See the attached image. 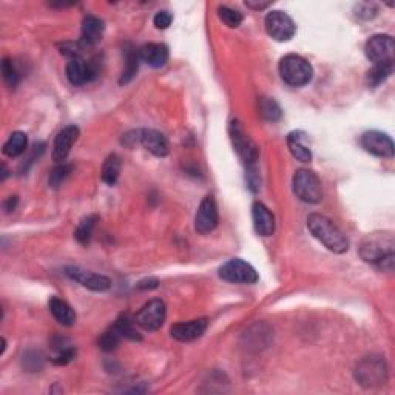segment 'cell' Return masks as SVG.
Returning a JSON list of instances; mask_svg holds the SVG:
<instances>
[{
	"label": "cell",
	"mask_w": 395,
	"mask_h": 395,
	"mask_svg": "<svg viewBox=\"0 0 395 395\" xmlns=\"http://www.w3.org/2000/svg\"><path fill=\"white\" fill-rule=\"evenodd\" d=\"M394 237L392 233H372L364 238L361 244V258L369 264H374L376 267L392 270L394 267Z\"/></svg>",
	"instance_id": "6da1fadb"
},
{
	"label": "cell",
	"mask_w": 395,
	"mask_h": 395,
	"mask_svg": "<svg viewBox=\"0 0 395 395\" xmlns=\"http://www.w3.org/2000/svg\"><path fill=\"white\" fill-rule=\"evenodd\" d=\"M309 232L317 238L321 244H324L327 249L333 253H344L349 249V241L346 235L333 224V222L323 215L312 213L307 218Z\"/></svg>",
	"instance_id": "7a4b0ae2"
},
{
	"label": "cell",
	"mask_w": 395,
	"mask_h": 395,
	"mask_svg": "<svg viewBox=\"0 0 395 395\" xmlns=\"http://www.w3.org/2000/svg\"><path fill=\"white\" fill-rule=\"evenodd\" d=\"M280 74L290 86H302L312 80L313 70L309 62L296 54L284 56L280 62Z\"/></svg>",
	"instance_id": "3957f363"
},
{
	"label": "cell",
	"mask_w": 395,
	"mask_h": 395,
	"mask_svg": "<svg viewBox=\"0 0 395 395\" xmlns=\"http://www.w3.org/2000/svg\"><path fill=\"white\" fill-rule=\"evenodd\" d=\"M357 381L364 387H376L385 385L387 380V366L385 358L370 355L363 358L355 369Z\"/></svg>",
	"instance_id": "277c9868"
},
{
	"label": "cell",
	"mask_w": 395,
	"mask_h": 395,
	"mask_svg": "<svg viewBox=\"0 0 395 395\" xmlns=\"http://www.w3.org/2000/svg\"><path fill=\"white\" fill-rule=\"evenodd\" d=\"M294 193L302 202L318 204L323 200V189L318 176L311 170H298L294 176Z\"/></svg>",
	"instance_id": "5b68a950"
},
{
	"label": "cell",
	"mask_w": 395,
	"mask_h": 395,
	"mask_svg": "<svg viewBox=\"0 0 395 395\" xmlns=\"http://www.w3.org/2000/svg\"><path fill=\"white\" fill-rule=\"evenodd\" d=\"M228 134H230L232 144L239 154V158L243 159L247 165H255L259 156L258 145L249 138V134L244 132L243 125H241L238 121L230 122V125H228Z\"/></svg>",
	"instance_id": "8992f818"
},
{
	"label": "cell",
	"mask_w": 395,
	"mask_h": 395,
	"mask_svg": "<svg viewBox=\"0 0 395 395\" xmlns=\"http://www.w3.org/2000/svg\"><path fill=\"white\" fill-rule=\"evenodd\" d=\"M265 31L274 40L287 42L292 39L296 33V27L292 21V17L286 14L284 11H270L265 16Z\"/></svg>",
	"instance_id": "52a82bcc"
},
{
	"label": "cell",
	"mask_w": 395,
	"mask_h": 395,
	"mask_svg": "<svg viewBox=\"0 0 395 395\" xmlns=\"http://www.w3.org/2000/svg\"><path fill=\"white\" fill-rule=\"evenodd\" d=\"M219 276L227 283H237V284H253L258 281V272L252 267L249 263L243 261V259L235 258L227 261L219 269Z\"/></svg>",
	"instance_id": "ba28073f"
},
{
	"label": "cell",
	"mask_w": 395,
	"mask_h": 395,
	"mask_svg": "<svg viewBox=\"0 0 395 395\" xmlns=\"http://www.w3.org/2000/svg\"><path fill=\"white\" fill-rule=\"evenodd\" d=\"M167 315L165 302L163 300H152L142 306L141 311L136 313V324L145 331H158L164 324Z\"/></svg>",
	"instance_id": "9c48e42d"
},
{
	"label": "cell",
	"mask_w": 395,
	"mask_h": 395,
	"mask_svg": "<svg viewBox=\"0 0 395 395\" xmlns=\"http://www.w3.org/2000/svg\"><path fill=\"white\" fill-rule=\"evenodd\" d=\"M394 49L395 43L391 36L375 34L366 42L364 53L370 62L381 64V62H394Z\"/></svg>",
	"instance_id": "30bf717a"
},
{
	"label": "cell",
	"mask_w": 395,
	"mask_h": 395,
	"mask_svg": "<svg viewBox=\"0 0 395 395\" xmlns=\"http://www.w3.org/2000/svg\"><path fill=\"white\" fill-rule=\"evenodd\" d=\"M218 207L212 196H206L201 201L195 216V228L198 233H210L218 226Z\"/></svg>",
	"instance_id": "8fae6325"
},
{
	"label": "cell",
	"mask_w": 395,
	"mask_h": 395,
	"mask_svg": "<svg viewBox=\"0 0 395 395\" xmlns=\"http://www.w3.org/2000/svg\"><path fill=\"white\" fill-rule=\"evenodd\" d=\"M361 145L368 153L379 158H392L394 156V142L387 134L376 132H366L361 136Z\"/></svg>",
	"instance_id": "7c38bea8"
},
{
	"label": "cell",
	"mask_w": 395,
	"mask_h": 395,
	"mask_svg": "<svg viewBox=\"0 0 395 395\" xmlns=\"http://www.w3.org/2000/svg\"><path fill=\"white\" fill-rule=\"evenodd\" d=\"M67 276H70L71 280L82 284L84 287L93 290V292H105L111 287V280L104 275L93 274L88 270H82L79 267H67L65 269Z\"/></svg>",
	"instance_id": "4fadbf2b"
},
{
	"label": "cell",
	"mask_w": 395,
	"mask_h": 395,
	"mask_svg": "<svg viewBox=\"0 0 395 395\" xmlns=\"http://www.w3.org/2000/svg\"><path fill=\"white\" fill-rule=\"evenodd\" d=\"M96 68L91 62H86L82 58L70 59L67 64V77L71 85H84L96 76Z\"/></svg>",
	"instance_id": "5bb4252c"
},
{
	"label": "cell",
	"mask_w": 395,
	"mask_h": 395,
	"mask_svg": "<svg viewBox=\"0 0 395 395\" xmlns=\"http://www.w3.org/2000/svg\"><path fill=\"white\" fill-rule=\"evenodd\" d=\"M79 138V128L76 125H68L56 136L53 147V159L62 164L71 152V147Z\"/></svg>",
	"instance_id": "9a60e30c"
},
{
	"label": "cell",
	"mask_w": 395,
	"mask_h": 395,
	"mask_svg": "<svg viewBox=\"0 0 395 395\" xmlns=\"http://www.w3.org/2000/svg\"><path fill=\"white\" fill-rule=\"evenodd\" d=\"M207 329V320L206 318H198L187 321V323H178L171 326V337L178 339V342H195L200 338Z\"/></svg>",
	"instance_id": "2e32d148"
},
{
	"label": "cell",
	"mask_w": 395,
	"mask_h": 395,
	"mask_svg": "<svg viewBox=\"0 0 395 395\" xmlns=\"http://www.w3.org/2000/svg\"><path fill=\"white\" fill-rule=\"evenodd\" d=\"M138 144L158 158H165L169 154V142L165 136L156 130H139Z\"/></svg>",
	"instance_id": "e0dca14e"
},
{
	"label": "cell",
	"mask_w": 395,
	"mask_h": 395,
	"mask_svg": "<svg viewBox=\"0 0 395 395\" xmlns=\"http://www.w3.org/2000/svg\"><path fill=\"white\" fill-rule=\"evenodd\" d=\"M252 219L255 230L261 237H270L275 232V218L270 210L261 202H255L252 206Z\"/></svg>",
	"instance_id": "ac0fdd59"
},
{
	"label": "cell",
	"mask_w": 395,
	"mask_h": 395,
	"mask_svg": "<svg viewBox=\"0 0 395 395\" xmlns=\"http://www.w3.org/2000/svg\"><path fill=\"white\" fill-rule=\"evenodd\" d=\"M105 25L99 17L86 16L82 22V39H80V45L84 48L95 47L96 43L101 42L104 36Z\"/></svg>",
	"instance_id": "d6986e66"
},
{
	"label": "cell",
	"mask_w": 395,
	"mask_h": 395,
	"mask_svg": "<svg viewBox=\"0 0 395 395\" xmlns=\"http://www.w3.org/2000/svg\"><path fill=\"white\" fill-rule=\"evenodd\" d=\"M139 59L153 68H160L169 60V48L164 43H145L139 49Z\"/></svg>",
	"instance_id": "ffe728a7"
},
{
	"label": "cell",
	"mask_w": 395,
	"mask_h": 395,
	"mask_svg": "<svg viewBox=\"0 0 395 395\" xmlns=\"http://www.w3.org/2000/svg\"><path fill=\"white\" fill-rule=\"evenodd\" d=\"M287 145H289L290 153H292V156L295 159L301 160V163H311L312 152L304 142V134H302L301 132L290 133L287 136Z\"/></svg>",
	"instance_id": "44dd1931"
},
{
	"label": "cell",
	"mask_w": 395,
	"mask_h": 395,
	"mask_svg": "<svg viewBox=\"0 0 395 395\" xmlns=\"http://www.w3.org/2000/svg\"><path fill=\"white\" fill-rule=\"evenodd\" d=\"M49 311H51L53 317L64 326H73L76 321V313L73 309L64 300L56 298V296L49 300Z\"/></svg>",
	"instance_id": "7402d4cb"
},
{
	"label": "cell",
	"mask_w": 395,
	"mask_h": 395,
	"mask_svg": "<svg viewBox=\"0 0 395 395\" xmlns=\"http://www.w3.org/2000/svg\"><path fill=\"white\" fill-rule=\"evenodd\" d=\"M394 71V62H381V64H374V67L370 68L368 76H366V82L369 86H379L380 84L385 82V80L391 76Z\"/></svg>",
	"instance_id": "603a6c76"
},
{
	"label": "cell",
	"mask_w": 395,
	"mask_h": 395,
	"mask_svg": "<svg viewBox=\"0 0 395 395\" xmlns=\"http://www.w3.org/2000/svg\"><path fill=\"white\" fill-rule=\"evenodd\" d=\"M27 145H28L27 134L22 132H14L10 136V139L5 142L3 154L8 158H17L25 152Z\"/></svg>",
	"instance_id": "cb8c5ba5"
},
{
	"label": "cell",
	"mask_w": 395,
	"mask_h": 395,
	"mask_svg": "<svg viewBox=\"0 0 395 395\" xmlns=\"http://www.w3.org/2000/svg\"><path fill=\"white\" fill-rule=\"evenodd\" d=\"M117 332L121 333L122 338H128V339H141V335L138 329H136V320L132 317V315L128 313H122L119 315V318L116 320V323L113 324Z\"/></svg>",
	"instance_id": "d4e9b609"
},
{
	"label": "cell",
	"mask_w": 395,
	"mask_h": 395,
	"mask_svg": "<svg viewBox=\"0 0 395 395\" xmlns=\"http://www.w3.org/2000/svg\"><path fill=\"white\" fill-rule=\"evenodd\" d=\"M121 171V159L117 154H110L102 165V181L108 185H115Z\"/></svg>",
	"instance_id": "484cf974"
},
{
	"label": "cell",
	"mask_w": 395,
	"mask_h": 395,
	"mask_svg": "<svg viewBox=\"0 0 395 395\" xmlns=\"http://www.w3.org/2000/svg\"><path fill=\"white\" fill-rule=\"evenodd\" d=\"M259 113H261V116L265 121L276 122L281 119L283 111L280 108V105H278L274 99L263 97L261 101H259Z\"/></svg>",
	"instance_id": "4316f807"
},
{
	"label": "cell",
	"mask_w": 395,
	"mask_h": 395,
	"mask_svg": "<svg viewBox=\"0 0 395 395\" xmlns=\"http://www.w3.org/2000/svg\"><path fill=\"white\" fill-rule=\"evenodd\" d=\"M97 222V216L96 215H90L84 218L82 221L79 222V226L76 228V233H74V237L79 241L80 244H88L90 239H91V233H93V228H95Z\"/></svg>",
	"instance_id": "83f0119b"
},
{
	"label": "cell",
	"mask_w": 395,
	"mask_h": 395,
	"mask_svg": "<svg viewBox=\"0 0 395 395\" xmlns=\"http://www.w3.org/2000/svg\"><path fill=\"white\" fill-rule=\"evenodd\" d=\"M138 60H139V54L136 51H127L125 56V68H123L122 76H121V84H128L130 80L134 77V74L138 73Z\"/></svg>",
	"instance_id": "f1b7e54d"
},
{
	"label": "cell",
	"mask_w": 395,
	"mask_h": 395,
	"mask_svg": "<svg viewBox=\"0 0 395 395\" xmlns=\"http://www.w3.org/2000/svg\"><path fill=\"white\" fill-rule=\"evenodd\" d=\"M121 333L117 332L116 327H110L108 331H105L101 338H99V346H101V349L105 350V352H111V350H115L116 349V346L119 344L121 342Z\"/></svg>",
	"instance_id": "f546056e"
},
{
	"label": "cell",
	"mask_w": 395,
	"mask_h": 395,
	"mask_svg": "<svg viewBox=\"0 0 395 395\" xmlns=\"http://www.w3.org/2000/svg\"><path fill=\"white\" fill-rule=\"evenodd\" d=\"M219 19L224 22L228 28H238L243 23V14L238 10L228 8V6H221L218 10Z\"/></svg>",
	"instance_id": "4dcf8cb0"
},
{
	"label": "cell",
	"mask_w": 395,
	"mask_h": 395,
	"mask_svg": "<svg viewBox=\"0 0 395 395\" xmlns=\"http://www.w3.org/2000/svg\"><path fill=\"white\" fill-rule=\"evenodd\" d=\"M70 171H71V165H68L65 163L59 164L51 173H49V185H51L53 189H58L59 185L65 181L67 176L70 175Z\"/></svg>",
	"instance_id": "1f68e13d"
},
{
	"label": "cell",
	"mask_w": 395,
	"mask_h": 395,
	"mask_svg": "<svg viewBox=\"0 0 395 395\" xmlns=\"http://www.w3.org/2000/svg\"><path fill=\"white\" fill-rule=\"evenodd\" d=\"M2 73H3L5 82L8 84L11 88H14V86L17 85V82H19V74H17L16 67L12 65V62L10 59H3V62H2Z\"/></svg>",
	"instance_id": "d6a6232c"
},
{
	"label": "cell",
	"mask_w": 395,
	"mask_h": 395,
	"mask_svg": "<svg viewBox=\"0 0 395 395\" xmlns=\"http://www.w3.org/2000/svg\"><path fill=\"white\" fill-rule=\"evenodd\" d=\"M171 21H173V16L170 14L169 11H159L158 14L154 16V19H153L154 27H156L158 29L169 28L170 25H171Z\"/></svg>",
	"instance_id": "836d02e7"
},
{
	"label": "cell",
	"mask_w": 395,
	"mask_h": 395,
	"mask_svg": "<svg viewBox=\"0 0 395 395\" xmlns=\"http://www.w3.org/2000/svg\"><path fill=\"white\" fill-rule=\"evenodd\" d=\"M74 355H76V350L71 349V348H64L58 352V355L53 358V363L54 364H67L70 363Z\"/></svg>",
	"instance_id": "e575fe53"
},
{
	"label": "cell",
	"mask_w": 395,
	"mask_h": 395,
	"mask_svg": "<svg viewBox=\"0 0 395 395\" xmlns=\"http://www.w3.org/2000/svg\"><path fill=\"white\" fill-rule=\"evenodd\" d=\"M270 5H272V2H246L247 8H252V10H264Z\"/></svg>",
	"instance_id": "d590c367"
},
{
	"label": "cell",
	"mask_w": 395,
	"mask_h": 395,
	"mask_svg": "<svg viewBox=\"0 0 395 395\" xmlns=\"http://www.w3.org/2000/svg\"><path fill=\"white\" fill-rule=\"evenodd\" d=\"M17 206V196H10L8 198V201H6L3 204V208H5V212H11V210H14Z\"/></svg>",
	"instance_id": "8d00e7d4"
},
{
	"label": "cell",
	"mask_w": 395,
	"mask_h": 395,
	"mask_svg": "<svg viewBox=\"0 0 395 395\" xmlns=\"http://www.w3.org/2000/svg\"><path fill=\"white\" fill-rule=\"evenodd\" d=\"M138 287H139V289H154V287H158V281H156V280L141 281Z\"/></svg>",
	"instance_id": "74e56055"
},
{
	"label": "cell",
	"mask_w": 395,
	"mask_h": 395,
	"mask_svg": "<svg viewBox=\"0 0 395 395\" xmlns=\"http://www.w3.org/2000/svg\"><path fill=\"white\" fill-rule=\"evenodd\" d=\"M253 165H249V173H247V175L249 176H252V175H255V169H252ZM249 184H250V189L253 190V191H256V189H258V184L253 181V178H249Z\"/></svg>",
	"instance_id": "f35d334b"
}]
</instances>
